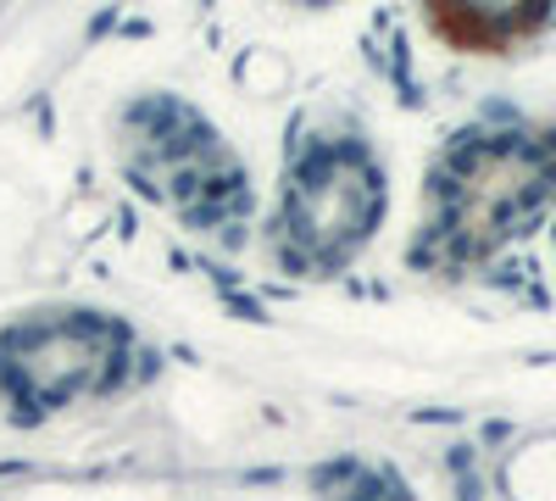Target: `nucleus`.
Wrapping results in <instances>:
<instances>
[{
	"label": "nucleus",
	"instance_id": "nucleus-1",
	"mask_svg": "<svg viewBox=\"0 0 556 501\" xmlns=\"http://www.w3.org/2000/svg\"><path fill=\"white\" fill-rule=\"evenodd\" d=\"M123 156H128V173L156 201H167L184 223H195L206 235L235 229L251 206L235 151L212 134V123H201L190 107H178L167 96H151L128 112Z\"/></svg>",
	"mask_w": 556,
	"mask_h": 501
},
{
	"label": "nucleus",
	"instance_id": "nucleus-3",
	"mask_svg": "<svg viewBox=\"0 0 556 501\" xmlns=\"http://www.w3.org/2000/svg\"><path fill=\"white\" fill-rule=\"evenodd\" d=\"M384 212V178L356 140H317L290 167L285 190V256L295 267H340Z\"/></svg>",
	"mask_w": 556,
	"mask_h": 501
},
{
	"label": "nucleus",
	"instance_id": "nucleus-4",
	"mask_svg": "<svg viewBox=\"0 0 556 501\" xmlns=\"http://www.w3.org/2000/svg\"><path fill=\"white\" fill-rule=\"evenodd\" d=\"M545 196V167L529 146H473L440 185V235L456 246H490Z\"/></svg>",
	"mask_w": 556,
	"mask_h": 501
},
{
	"label": "nucleus",
	"instance_id": "nucleus-2",
	"mask_svg": "<svg viewBox=\"0 0 556 501\" xmlns=\"http://www.w3.org/2000/svg\"><path fill=\"white\" fill-rule=\"evenodd\" d=\"M134 335L106 312H39L0 335V390L23 418L56 413L73 396L112 390L128 374Z\"/></svg>",
	"mask_w": 556,
	"mask_h": 501
},
{
	"label": "nucleus",
	"instance_id": "nucleus-5",
	"mask_svg": "<svg viewBox=\"0 0 556 501\" xmlns=\"http://www.w3.org/2000/svg\"><path fill=\"white\" fill-rule=\"evenodd\" d=\"M534 23H545V17L540 12H434V28L456 45H501Z\"/></svg>",
	"mask_w": 556,
	"mask_h": 501
}]
</instances>
